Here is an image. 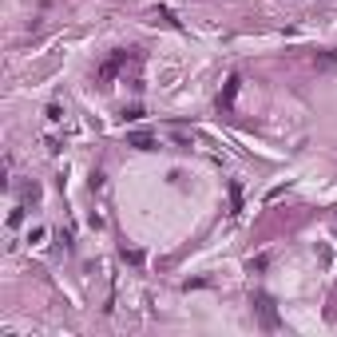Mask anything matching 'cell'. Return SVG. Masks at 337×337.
<instances>
[{
	"label": "cell",
	"instance_id": "obj_3",
	"mask_svg": "<svg viewBox=\"0 0 337 337\" xmlns=\"http://www.w3.org/2000/svg\"><path fill=\"white\" fill-rule=\"evenodd\" d=\"M238 87H242V79H238V76H230V79H226V87H222V96H218V111H226V107L234 103Z\"/></svg>",
	"mask_w": 337,
	"mask_h": 337
},
{
	"label": "cell",
	"instance_id": "obj_5",
	"mask_svg": "<svg viewBox=\"0 0 337 337\" xmlns=\"http://www.w3.org/2000/svg\"><path fill=\"white\" fill-rule=\"evenodd\" d=\"M230 210L242 214V187H238V182H230Z\"/></svg>",
	"mask_w": 337,
	"mask_h": 337
},
{
	"label": "cell",
	"instance_id": "obj_4",
	"mask_svg": "<svg viewBox=\"0 0 337 337\" xmlns=\"http://www.w3.org/2000/svg\"><path fill=\"white\" fill-rule=\"evenodd\" d=\"M127 143H131V147H139V151H151V147H155V135H151V131H131V135H127Z\"/></svg>",
	"mask_w": 337,
	"mask_h": 337
},
{
	"label": "cell",
	"instance_id": "obj_2",
	"mask_svg": "<svg viewBox=\"0 0 337 337\" xmlns=\"http://www.w3.org/2000/svg\"><path fill=\"white\" fill-rule=\"evenodd\" d=\"M254 305H258V317H262V325H266V329L278 325V310H274V301H270L266 294H258V297H254Z\"/></svg>",
	"mask_w": 337,
	"mask_h": 337
},
{
	"label": "cell",
	"instance_id": "obj_1",
	"mask_svg": "<svg viewBox=\"0 0 337 337\" xmlns=\"http://www.w3.org/2000/svg\"><path fill=\"white\" fill-rule=\"evenodd\" d=\"M127 59H135V56H131V52H115V56L107 59V64L99 68V83L107 87V83L115 79V72H119V68H127Z\"/></svg>",
	"mask_w": 337,
	"mask_h": 337
}]
</instances>
